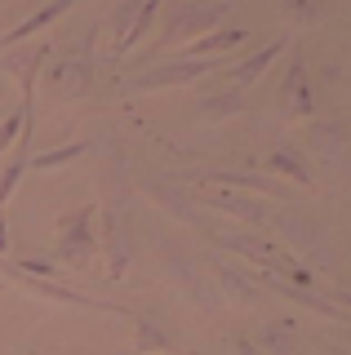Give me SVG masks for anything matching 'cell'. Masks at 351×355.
Wrapping results in <instances>:
<instances>
[{"mask_svg":"<svg viewBox=\"0 0 351 355\" xmlns=\"http://www.w3.org/2000/svg\"><path fill=\"white\" fill-rule=\"evenodd\" d=\"M129 320H134V347L138 351H173V333L164 329L156 315H138L134 311Z\"/></svg>","mask_w":351,"mask_h":355,"instance_id":"8fae6325","label":"cell"},{"mask_svg":"<svg viewBox=\"0 0 351 355\" xmlns=\"http://www.w3.org/2000/svg\"><path fill=\"white\" fill-rule=\"evenodd\" d=\"M232 347H236V355H258V347H254V342H249V338H236Z\"/></svg>","mask_w":351,"mask_h":355,"instance_id":"d4e9b609","label":"cell"},{"mask_svg":"<svg viewBox=\"0 0 351 355\" xmlns=\"http://www.w3.org/2000/svg\"><path fill=\"white\" fill-rule=\"evenodd\" d=\"M258 355H298V338H293V320H280V324L258 329Z\"/></svg>","mask_w":351,"mask_h":355,"instance_id":"7c38bea8","label":"cell"},{"mask_svg":"<svg viewBox=\"0 0 351 355\" xmlns=\"http://www.w3.org/2000/svg\"><path fill=\"white\" fill-rule=\"evenodd\" d=\"M18 133H23V107L18 111H9L5 120H0V151H9L18 142Z\"/></svg>","mask_w":351,"mask_h":355,"instance_id":"603a6c76","label":"cell"},{"mask_svg":"<svg viewBox=\"0 0 351 355\" xmlns=\"http://www.w3.org/2000/svg\"><path fill=\"white\" fill-rule=\"evenodd\" d=\"M205 200H209L214 209H223V214L240 218L245 227H254V222H267V205H262V200H254V196H240V191H223V187H209V191H205Z\"/></svg>","mask_w":351,"mask_h":355,"instance_id":"277c9868","label":"cell"},{"mask_svg":"<svg viewBox=\"0 0 351 355\" xmlns=\"http://www.w3.org/2000/svg\"><path fill=\"white\" fill-rule=\"evenodd\" d=\"M147 196L156 200V205H160L169 218H178V222H200V214L191 209V196L178 191V187H169V182H147Z\"/></svg>","mask_w":351,"mask_h":355,"instance_id":"9c48e42d","label":"cell"},{"mask_svg":"<svg viewBox=\"0 0 351 355\" xmlns=\"http://www.w3.org/2000/svg\"><path fill=\"white\" fill-rule=\"evenodd\" d=\"M200 116H205V120H232V116H245V98H240V89L205 94V98H200Z\"/></svg>","mask_w":351,"mask_h":355,"instance_id":"5bb4252c","label":"cell"},{"mask_svg":"<svg viewBox=\"0 0 351 355\" xmlns=\"http://www.w3.org/2000/svg\"><path fill=\"white\" fill-rule=\"evenodd\" d=\"M0 253H5V258H14V253H9V222H5V214H0Z\"/></svg>","mask_w":351,"mask_h":355,"instance_id":"cb8c5ba5","label":"cell"},{"mask_svg":"<svg viewBox=\"0 0 351 355\" xmlns=\"http://www.w3.org/2000/svg\"><path fill=\"white\" fill-rule=\"evenodd\" d=\"M156 14H160V0H142L138 14H134V22H129V31H125V40H120L116 49H112V58H125V53L134 49L142 36H147V27H151V18H156Z\"/></svg>","mask_w":351,"mask_h":355,"instance_id":"2e32d148","label":"cell"},{"mask_svg":"<svg viewBox=\"0 0 351 355\" xmlns=\"http://www.w3.org/2000/svg\"><path fill=\"white\" fill-rule=\"evenodd\" d=\"M284 14L293 22H302V27H311V22L325 18V0H284Z\"/></svg>","mask_w":351,"mask_h":355,"instance_id":"ffe728a7","label":"cell"},{"mask_svg":"<svg viewBox=\"0 0 351 355\" xmlns=\"http://www.w3.org/2000/svg\"><path fill=\"white\" fill-rule=\"evenodd\" d=\"M249 40V31L245 27H218V31H209V36H200L191 44L187 53H182V58H218V53H232V49H240V44Z\"/></svg>","mask_w":351,"mask_h":355,"instance_id":"ba28073f","label":"cell"},{"mask_svg":"<svg viewBox=\"0 0 351 355\" xmlns=\"http://www.w3.org/2000/svg\"><path fill=\"white\" fill-rule=\"evenodd\" d=\"M107 240H112V271L120 275L125 271V262H129V218H125V209H112L107 214Z\"/></svg>","mask_w":351,"mask_h":355,"instance_id":"4fadbf2b","label":"cell"},{"mask_svg":"<svg viewBox=\"0 0 351 355\" xmlns=\"http://www.w3.org/2000/svg\"><path fill=\"white\" fill-rule=\"evenodd\" d=\"M218 71V58H178L164 67H147L142 76H134V89H173V85H191L200 76Z\"/></svg>","mask_w":351,"mask_h":355,"instance_id":"3957f363","label":"cell"},{"mask_svg":"<svg viewBox=\"0 0 351 355\" xmlns=\"http://www.w3.org/2000/svg\"><path fill=\"white\" fill-rule=\"evenodd\" d=\"M85 151H89V142H67V147H53V151H45V155H31L27 164H36V169H62V164L80 160Z\"/></svg>","mask_w":351,"mask_h":355,"instance_id":"d6986e66","label":"cell"},{"mask_svg":"<svg viewBox=\"0 0 351 355\" xmlns=\"http://www.w3.org/2000/svg\"><path fill=\"white\" fill-rule=\"evenodd\" d=\"M49 85H53V94H58V98H80L85 89H89V58L62 62L58 71L49 76Z\"/></svg>","mask_w":351,"mask_h":355,"instance_id":"30bf717a","label":"cell"},{"mask_svg":"<svg viewBox=\"0 0 351 355\" xmlns=\"http://www.w3.org/2000/svg\"><path fill=\"white\" fill-rule=\"evenodd\" d=\"M49 58V44H36V49H27L23 58H9V67L18 71V85H23V103H31V89H36V67H45Z\"/></svg>","mask_w":351,"mask_h":355,"instance_id":"e0dca14e","label":"cell"},{"mask_svg":"<svg viewBox=\"0 0 351 355\" xmlns=\"http://www.w3.org/2000/svg\"><path fill=\"white\" fill-rule=\"evenodd\" d=\"M311 142H316V151L329 160V151L343 147V125H311Z\"/></svg>","mask_w":351,"mask_h":355,"instance_id":"7402d4cb","label":"cell"},{"mask_svg":"<svg viewBox=\"0 0 351 355\" xmlns=\"http://www.w3.org/2000/svg\"><path fill=\"white\" fill-rule=\"evenodd\" d=\"M284 94H289V107L298 111V116H311L316 103H311V85H307V71H302V62L293 58L289 67V85H284Z\"/></svg>","mask_w":351,"mask_h":355,"instance_id":"ac0fdd59","label":"cell"},{"mask_svg":"<svg viewBox=\"0 0 351 355\" xmlns=\"http://www.w3.org/2000/svg\"><path fill=\"white\" fill-rule=\"evenodd\" d=\"M200 182H214V187H240V191H262V196H276L284 200L289 191H284L280 182H271V178H262V173H236V169H218V173H200Z\"/></svg>","mask_w":351,"mask_h":355,"instance_id":"5b68a950","label":"cell"},{"mask_svg":"<svg viewBox=\"0 0 351 355\" xmlns=\"http://www.w3.org/2000/svg\"><path fill=\"white\" fill-rule=\"evenodd\" d=\"M276 227L289 240H298V249H316V227H307L302 218H276Z\"/></svg>","mask_w":351,"mask_h":355,"instance_id":"44dd1931","label":"cell"},{"mask_svg":"<svg viewBox=\"0 0 351 355\" xmlns=\"http://www.w3.org/2000/svg\"><path fill=\"white\" fill-rule=\"evenodd\" d=\"M76 5V0H49L45 9H36V14H31L27 22H18L14 31H5V36H0V49H9V44H18V40H27V36H36L40 27H49V22H58L62 14H67V9Z\"/></svg>","mask_w":351,"mask_h":355,"instance_id":"52a82bcc","label":"cell"},{"mask_svg":"<svg viewBox=\"0 0 351 355\" xmlns=\"http://www.w3.org/2000/svg\"><path fill=\"white\" fill-rule=\"evenodd\" d=\"M284 44H289V36H276L271 44H262L258 53H249L245 62H236V67H232V85H254L258 76H262V71H267V67L284 53Z\"/></svg>","mask_w":351,"mask_h":355,"instance_id":"8992f818","label":"cell"},{"mask_svg":"<svg viewBox=\"0 0 351 355\" xmlns=\"http://www.w3.org/2000/svg\"><path fill=\"white\" fill-rule=\"evenodd\" d=\"M267 169H276L280 178H293L298 187H311V182H316L311 169H307V160H302L298 151H289V147H276V151H271V155H267Z\"/></svg>","mask_w":351,"mask_h":355,"instance_id":"9a60e30c","label":"cell"},{"mask_svg":"<svg viewBox=\"0 0 351 355\" xmlns=\"http://www.w3.org/2000/svg\"><path fill=\"white\" fill-rule=\"evenodd\" d=\"M94 214L98 209H76V214L58 218V240H53V253L67 266H89L98 253V236H94Z\"/></svg>","mask_w":351,"mask_h":355,"instance_id":"6da1fadb","label":"cell"},{"mask_svg":"<svg viewBox=\"0 0 351 355\" xmlns=\"http://www.w3.org/2000/svg\"><path fill=\"white\" fill-rule=\"evenodd\" d=\"M232 14V0H205V5H182L178 14H173L169 22H164V36L160 44H173V40H200L209 36V31L223 27V18Z\"/></svg>","mask_w":351,"mask_h":355,"instance_id":"7a4b0ae2","label":"cell"}]
</instances>
